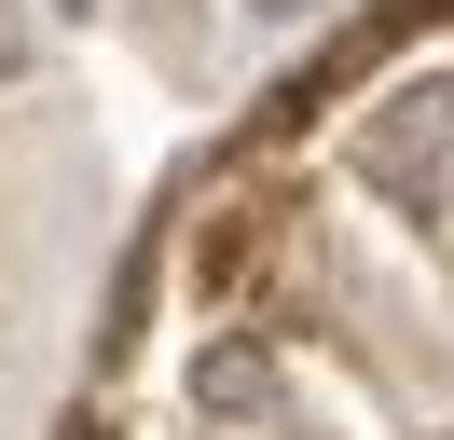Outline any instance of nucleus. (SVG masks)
<instances>
[{"label":"nucleus","instance_id":"f257e3e1","mask_svg":"<svg viewBox=\"0 0 454 440\" xmlns=\"http://www.w3.org/2000/svg\"><path fill=\"white\" fill-rule=\"evenodd\" d=\"M358 179L413 220H454V82H413L358 124Z\"/></svg>","mask_w":454,"mask_h":440},{"label":"nucleus","instance_id":"f03ea898","mask_svg":"<svg viewBox=\"0 0 454 440\" xmlns=\"http://www.w3.org/2000/svg\"><path fill=\"white\" fill-rule=\"evenodd\" d=\"M248 14H262V28H303V14H317V0H248Z\"/></svg>","mask_w":454,"mask_h":440}]
</instances>
